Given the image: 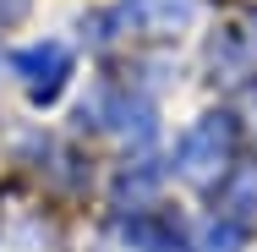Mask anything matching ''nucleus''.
Returning <instances> with one entry per match:
<instances>
[{
    "label": "nucleus",
    "instance_id": "1",
    "mask_svg": "<svg viewBox=\"0 0 257 252\" xmlns=\"http://www.w3.org/2000/svg\"><path fill=\"white\" fill-rule=\"evenodd\" d=\"M235 159V115H203L186 137H181V153H175V170L197 187H219L224 170Z\"/></svg>",
    "mask_w": 257,
    "mask_h": 252
},
{
    "label": "nucleus",
    "instance_id": "2",
    "mask_svg": "<svg viewBox=\"0 0 257 252\" xmlns=\"http://www.w3.org/2000/svg\"><path fill=\"white\" fill-rule=\"evenodd\" d=\"M17 71H22V82H28L33 99H55L60 82H66V71H71V50L66 44H33V50L17 55Z\"/></svg>",
    "mask_w": 257,
    "mask_h": 252
},
{
    "label": "nucleus",
    "instance_id": "3",
    "mask_svg": "<svg viewBox=\"0 0 257 252\" xmlns=\"http://www.w3.org/2000/svg\"><path fill=\"white\" fill-rule=\"evenodd\" d=\"M120 22L143 28V33H175V28L197 22V0H132V6H120Z\"/></svg>",
    "mask_w": 257,
    "mask_h": 252
},
{
    "label": "nucleus",
    "instance_id": "4",
    "mask_svg": "<svg viewBox=\"0 0 257 252\" xmlns=\"http://www.w3.org/2000/svg\"><path fill=\"white\" fill-rule=\"evenodd\" d=\"M252 66H257V22L252 28H230V33L213 39V71H224V77L235 82V77H246Z\"/></svg>",
    "mask_w": 257,
    "mask_h": 252
}]
</instances>
